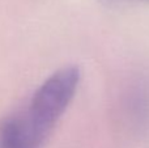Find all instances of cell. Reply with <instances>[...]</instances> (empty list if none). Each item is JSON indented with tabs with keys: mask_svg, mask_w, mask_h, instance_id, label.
I'll use <instances>...</instances> for the list:
<instances>
[{
	"mask_svg": "<svg viewBox=\"0 0 149 148\" xmlns=\"http://www.w3.org/2000/svg\"><path fill=\"white\" fill-rule=\"evenodd\" d=\"M80 70L65 66L36 89L24 106L0 122V148H42L72 102Z\"/></svg>",
	"mask_w": 149,
	"mask_h": 148,
	"instance_id": "6da1fadb",
	"label": "cell"
},
{
	"mask_svg": "<svg viewBox=\"0 0 149 148\" xmlns=\"http://www.w3.org/2000/svg\"><path fill=\"white\" fill-rule=\"evenodd\" d=\"M105 5L109 7H128V5H136V4H145L149 3V0H100Z\"/></svg>",
	"mask_w": 149,
	"mask_h": 148,
	"instance_id": "7a4b0ae2",
	"label": "cell"
}]
</instances>
